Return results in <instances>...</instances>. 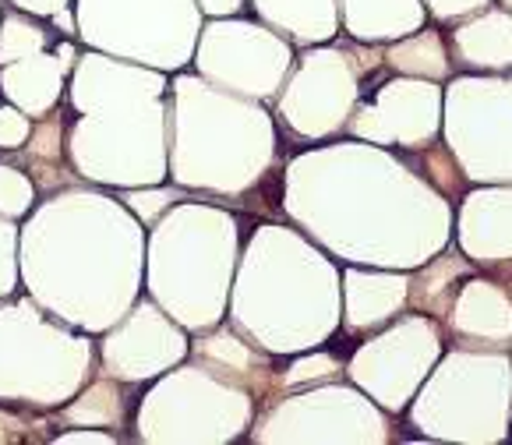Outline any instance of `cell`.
<instances>
[{"mask_svg": "<svg viewBox=\"0 0 512 445\" xmlns=\"http://www.w3.org/2000/svg\"><path fill=\"white\" fill-rule=\"evenodd\" d=\"M452 50L467 68H512V15L484 11L452 32Z\"/></svg>", "mask_w": 512, "mask_h": 445, "instance_id": "obj_1", "label": "cell"}, {"mask_svg": "<svg viewBox=\"0 0 512 445\" xmlns=\"http://www.w3.org/2000/svg\"><path fill=\"white\" fill-rule=\"evenodd\" d=\"M61 442H113V438L99 431H75V435H61Z\"/></svg>", "mask_w": 512, "mask_h": 445, "instance_id": "obj_5", "label": "cell"}, {"mask_svg": "<svg viewBox=\"0 0 512 445\" xmlns=\"http://www.w3.org/2000/svg\"><path fill=\"white\" fill-rule=\"evenodd\" d=\"M29 135V121L15 110H0V149H18Z\"/></svg>", "mask_w": 512, "mask_h": 445, "instance_id": "obj_4", "label": "cell"}, {"mask_svg": "<svg viewBox=\"0 0 512 445\" xmlns=\"http://www.w3.org/2000/svg\"><path fill=\"white\" fill-rule=\"evenodd\" d=\"M385 61L392 68H403V71H424V75H445V46L438 32H424L417 39H407V43L392 46L389 57Z\"/></svg>", "mask_w": 512, "mask_h": 445, "instance_id": "obj_2", "label": "cell"}, {"mask_svg": "<svg viewBox=\"0 0 512 445\" xmlns=\"http://www.w3.org/2000/svg\"><path fill=\"white\" fill-rule=\"evenodd\" d=\"M43 43H46L43 29L11 18V22L4 25V32H0V64H8L11 57H18V53H25V50H39Z\"/></svg>", "mask_w": 512, "mask_h": 445, "instance_id": "obj_3", "label": "cell"}]
</instances>
